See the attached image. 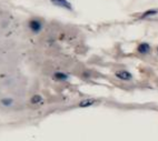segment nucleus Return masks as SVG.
Here are the masks:
<instances>
[{
  "label": "nucleus",
  "mask_w": 158,
  "mask_h": 141,
  "mask_svg": "<svg viewBox=\"0 0 158 141\" xmlns=\"http://www.w3.org/2000/svg\"><path fill=\"white\" fill-rule=\"evenodd\" d=\"M43 22L39 19H30L28 21V28L32 34H39L43 30Z\"/></svg>",
  "instance_id": "f257e3e1"
},
{
  "label": "nucleus",
  "mask_w": 158,
  "mask_h": 141,
  "mask_svg": "<svg viewBox=\"0 0 158 141\" xmlns=\"http://www.w3.org/2000/svg\"><path fill=\"white\" fill-rule=\"evenodd\" d=\"M50 2L52 3L54 6L67 9V10H69V11H73V5H71L68 0H50Z\"/></svg>",
  "instance_id": "f03ea898"
},
{
  "label": "nucleus",
  "mask_w": 158,
  "mask_h": 141,
  "mask_svg": "<svg viewBox=\"0 0 158 141\" xmlns=\"http://www.w3.org/2000/svg\"><path fill=\"white\" fill-rule=\"evenodd\" d=\"M115 76L116 78H118V79L123 80V81H129V80L133 79V75L130 74L129 71L127 70H118L115 72Z\"/></svg>",
  "instance_id": "7ed1b4c3"
},
{
  "label": "nucleus",
  "mask_w": 158,
  "mask_h": 141,
  "mask_svg": "<svg viewBox=\"0 0 158 141\" xmlns=\"http://www.w3.org/2000/svg\"><path fill=\"white\" fill-rule=\"evenodd\" d=\"M97 100L94 98H87V99H84V100H81V101L79 102V107L80 108H88V107H91V106H94V104L96 103Z\"/></svg>",
  "instance_id": "20e7f679"
},
{
  "label": "nucleus",
  "mask_w": 158,
  "mask_h": 141,
  "mask_svg": "<svg viewBox=\"0 0 158 141\" xmlns=\"http://www.w3.org/2000/svg\"><path fill=\"white\" fill-rule=\"evenodd\" d=\"M54 79L57 80V81H66V80L69 79V76L65 72H61V71H57L54 74Z\"/></svg>",
  "instance_id": "39448f33"
},
{
  "label": "nucleus",
  "mask_w": 158,
  "mask_h": 141,
  "mask_svg": "<svg viewBox=\"0 0 158 141\" xmlns=\"http://www.w3.org/2000/svg\"><path fill=\"white\" fill-rule=\"evenodd\" d=\"M137 51H138L139 54H148L150 51V46L149 43H146V42H143L137 47Z\"/></svg>",
  "instance_id": "423d86ee"
},
{
  "label": "nucleus",
  "mask_w": 158,
  "mask_h": 141,
  "mask_svg": "<svg viewBox=\"0 0 158 141\" xmlns=\"http://www.w3.org/2000/svg\"><path fill=\"white\" fill-rule=\"evenodd\" d=\"M30 103L34 104V106H39V104H43L44 103L43 96H40V95H34V96L30 98Z\"/></svg>",
  "instance_id": "0eeeda50"
},
{
  "label": "nucleus",
  "mask_w": 158,
  "mask_h": 141,
  "mask_svg": "<svg viewBox=\"0 0 158 141\" xmlns=\"http://www.w3.org/2000/svg\"><path fill=\"white\" fill-rule=\"evenodd\" d=\"M0 103H1V106H3V107H11L12 104H14V99L6 97V98H2L0 100Z\"/></svg>",
  "instance_id": "6e6552de"
},
{
  "label": "nucleus",
  "mask_w": 158,
  "mask_h": 141,
  "mask_svg": "<svg viewBox=\"0 0 158 141\" xmlns=\"http://www.w3.org/2000/svg\"><path fill=\"white\" fill-rule=\"evenodd\" d=\"M158 14V10H148V11L144 12V14L140 16V19H144V18L149 17V16H154V14Z\"/></svg>",
  "instance_id": "1a4fd4ad"
},
{
  "label": "nucleus",
  "mask_w": 158,
  "mask_h": 141,
  "mask_svg": "<svg viewBox=\"0 0 158 141\" xmlns=\"http://www.w3.org/2000/svg\"><path fill=\"white\" fill-rule=\"evenodd\" d=\"M157 52H158V48H157Z\"/></svg>",
  "instance_id": "9d476101"
}]
</instances>
